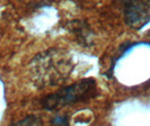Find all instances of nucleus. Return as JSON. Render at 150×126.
I'll return each mask as SVG.
<instances>
[{"label": "nucleus", "instance_id": "1", "mask_svg": "<svg viewBox=\"0 0 150 126\" xmlns=\"http://www.w3.org/2000/svg\"><path fill=\"white\" fill-rule=\"evenodd\" d=\"M35 73L40 77L42 86L58 84L71 72V63L60 51L52 50L38 56L34 61Z\"/></svg>", "mask_w": 150, "mask_h": 126}, {"label": "nucleus", "instance_id": "2", "mask_svg": "<svg viewBox=\"0 0 150 126\" xmlns=\"http://www.w3.org/2000/svg\"><path fill=\"white\" fill-rule=\"evenodd\" d=\"M96 92V82L91 79H85L71 86L62 88L59 91L47 95L42 100V106L46 111H52L64 105L83 101L94 96Z\"/></svg>", "mask_w": 150, "mask_h": 126}, {"label": "nucleus", "instance_id": "3", "mask_svg": "<svg viewBox=\"0 0 150 126\" xmlns=\"http://www.w3.org/2000/svg\"><path fill=\"white\" fill-rule=\"evenodd\" d=\"M124 18L131 28L140 30L150 20V1L125 2Z\"/></svg>", "mask_w": 150, "mask_h": 126}, {"label": "nucleus", "instance_id": "4", "mask_svg": "<svg viewBox=\"0 0 150 126\" xmlns=\"http://www.w3.org/2000/svg\"><path fill=\"white\" fill-rule=\"evenodd\" d=\"M36 122H38V118L35 116H27L26 118L17 122L11 126H35Z\"/></svg>", "mask_w": 150, "mask_h": 126}]
</instances>
